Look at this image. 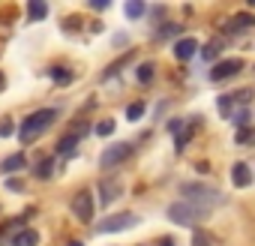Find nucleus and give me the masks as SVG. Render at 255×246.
Segmentation results:
<instances>
[{"label":"nucleus","instance_id":"23","mask_svg":"<svg viewBox=\"0 0 255 246\" xmlns=\"http://www.w3.org/2000/svg\"><path fill=\"white\" fill-rule=\"evenodd\" d=\"M111 132H114V120H111V117H108V120H99V123H96V135L108 138Z\"/></svg>","mask_w":255,"mask_h":246},{"label":"nucleus","instance_id":"4","mask_svg":"<svg viewBox=\"0 0 255 246\" xmlns=\"http://www.w3.org/2000/svg\"><path fill=\"white\" fill-rule=\"evenodd\" d=\"M204 216H207V210H201V207H195V204H189V201H174V204H168V219H171L174 225L192 228V225H198Z\"/></svg>","mask_w":255,"mask_h":246},{"label":"nucleus","instance_id":"1","mask_svg":"<svg viewBox=\"0 0 255 246\" xmlns=\"http://www.w3.org/2000/svg\"><path fill=\"white\" fill-rule=\"evenodd\" d=\"M249 102H252V90L249 87H243V90H234V93H225V96H219V114L222 117H228L237 129H243V126H249L252 123V108H249Z\"/></svg>","mask_w":255,"mask_h":246},{"label":"nucleus","instance_id":"2","mask_svg":"<svg viewBox=\"0 0 255 246\" xmlns=\"http://www.w3.org/2000/svg\"><path fill=\"white\" fill-rule=\"evenodd\" d=\"M57 120V108H42V111H33V114H27L24 120H21V129H18V138L24 141V144H30V141H36L51 123Z\"/></svg>","mask_w":255,"mask_h":246},{"label":"nucleus","instance_id":"27","mask_svg":"<svg viewBox=\"0 0 255 246\" xmlns=\"http://www.w3.org/2000/svg\"><path fill=\"white\" fill-rule=\"evenodd\" d=\"M192 246H210V240H207V234H201V231H195V237H192Z\"/></svg>","mask_w":255,"mask_h":246},{"label":"nucleus","instance_id":"8","mask_svg":"<svg viewBox=\"0 0 255 246\" xmlns=\"http://www.w3.org/2000/svg\"><path fill=\"white\" fill-rule=\"evenodd\" d=\"M84 132H87V123L84 120H78L75 126L57 141V156H69V153H75V147H78V141L84 138Z\"/></svg>","mask_w":255,"mask_h":246},{"label":"nucleus","instance_id":"11","mask_svg":"<svg viewBox=\"0 0 255 246\" xmlns=\"http://www.w3.org/2000/svg\"><path fill=\"white\" fill-rule=\"evenodd\" d=\"M195 54H198V39L183 36V39L174 42V57H177V60H189V57H195Z\"/></svg>","mask_w":255,"mask_h":246},{"label":"nucleus","instance_id":"20","mask_svg":"<svg viewBox=\"0 0 255 246\" xmlns=\"http://www.w3.org/2000/svg\"><path fill=\"white\" fill-rule=\"evenodd\" d=\"M255 141V129L252 126H243V129H237V135H234V144H252Z\"/></svg>","mask_w":255,"mask_h":246},{"label":"nucleus","instance_id":"14","mask_svg":"<svg viewBox=\"0 0 255 246\" xmlns=\"http://www.w3.org/2000/svg\"><path fill=\"white\" fill-rule=\"evenodd\" d=\"M231 183L234 186H249L252 183V168L246 165V162H234V168H231Z\"/></svg>","mask_w":255,"mask_h":246},{"label":"nucleus","instance_id":"16","mask_svg":"<svg viewBox=\"0 0 255 246\" xmlns=\"http://www.w3.org/2000/svg\"><path fill=\"white\" fill-rule=\"evenodd\" d=\"M24 165H27L24 153H12V156H6L3 162H0V171H3V174H15V171H21Z\"/></svg>","mask_w":255,"mask_h":246},{"label":"nucleus","instance_id":"25","mask_svg":"<svg viewBox=\"0 0 255 246\" xmlns=\"http://www.w3.org/2000/svg\"><path fill=\"white\" fill-rule=\"evenodd\" d=\"M126 117H129V120H141L144 117V102H132L129 108H126Z\"/></svg>","mask_w":255,"mask_h":246},{"label":"nucleus","instance_id":"17","mask_svg":"<svg viewBox=\"0 0 255 246\" xmlns=\"http://www.w3.org/2000/svg\"><path fill=\"white\" fill-rule=\"evenodd\" d=\"M219 54H222V39H213V42H207V45L201 48V57H204L207 63H210V60H216Z\"/></svg>","mask_w":255,"mask_h":246},{"label":"nucleus","instance_id":"19","mask_svg":"<svg viewBox=\"0 0 255 246\" xmlns=\"http://www.w3.org/2000/svg\"><path fill=\"white\" fill-rule=\"evenodd\" d=\"M27 15L30 18H45L48 15V6L42 3V0H30V3H27Z\"/></svg>","mask_w":255,"mask_h":246},{"label":"nucleus","instance_id":"18","mask_svg":"<svg viewBox=\"0 0 255 246\" xmlns=\"http://www.w3.org/2000/svg\"><path fill=\"white\" fill-rule=\"evenodd\" d=\"M153 72H156V69H153V63H138L135 78H138L141 84H150V81H153Z\"/></svg>","mask_w":255,"mask_h":246},{"label":"nucleus","instance_id":"31","mask_svg":"<svg viewBox=\"0 0 255 246\" xmlns=\"http://www.w3.org/2000/svg\"><path fill=\"white\" fill-rule=\"evenodd\" d=\"M162 246H174V243H171V240H168V237H162Z\"/></svg>","mask_w":255,"mask_h":246},{"label":"nucleus","instance_id":"13","mask_svg":"<svg viewBox=\"0 0 255 246\" xmlns=\"http://www.w3.org/2000/svg\"><path fill=\"white\" fill-rule=\"evenodd\" d=\"M252 24H255V15L252 12H237V15L228 18V33H246Z\"/></svg>","mask_w":255,"mask_h":246},{"label":"nucleus","instance_id":"22","mask_svg":"<svg viewBox=\"0 0 255 246\" xmlns=\"http://www.w3.org/2000/svg\"><path fill=\"white\" fill-rule=\"evenodd\" d=\"M51 171H54V159H42L39 168H36V177H39V180H48Z\"/></svg>","mask_w":255,"mask_h":246},{"label":"nucleus","instance_id":"21","mask_svg":"<svg viewBox=\"0 0 255 246\" xmlns=\"http://www.w3.org/2000/svg\"><path fill=\"white\" fill-rule=\"evenodd\" d=\"M126 15H129V18H141L144 15V3H141V0H129V3H126Z\"/></svg>","mask_w":255,"mask_h":246},{"label":"nucleus","instance_id":"6","mask_svg":"<svg viewBox=\"0 0 255 246\" xmlns=\"http://www.w3.org/2000/svg\"><path fill=\"white\" fill-rule=\"evenodd\" d=\"M129 156H132V144L129 141H117V144H108V150H102L99 165L102 168H117L120 162H126Z\"/></svg>","mask_w":255,"mask_h":246},{"label":"nucleus","instance_id":"26","mask_svg":"<svg viewBox=\"0 0 255 246\" xmlns=\"http://www.w3.org/2000/svg\"><path fill=\"white\" fill-rule=\"evenodd\" d=\"M12 132H15L12 120H0V138H6V135H12Z\"/></svg>","mask_w":255,"mask_h":246},{"label":"nucleus","instance_id":"5","mask_svg":"<svg viewBox=\"0 0 255 246\" xmlns=\"http://www.w3.org/2000/svg\"><path fill=\"white\" fill-rule=\"evenodd\" d=\"M132 225H138L135 213H114V216H105L102 222H96V231L99 234H117V231H126Z\"/></svg>","mask_w":255,"mask_h":246},{"label":"nucleus","instance_id":"28","mask_svg":"<svg viewBox=\"0 0 255 246\" xmlns=\"http://www.w3.org/2000/svg\"><path fill=\"white\" fill-rule=\"evenodd\" d=\"M6 189H9V192H12V189L18 192V189H21V180H12V177H9V180H6Z\"/></svg>","mask_w":255,"mask_h":246},{"label":"nucleus","instance_id":"30","mask_svg":"<svg viewBox=\"0 0 255 246\" xmlns=\"http://www.w3.org/2000/svg\"><path fill=\"white\" fill-rule=\"evenodd\" d=\"M3 87H6V75H3V72H0V90H3Z\"/></svg>","mask_w":255,"mask_h":246},{"label":"nucleus","instance_id":"10","mask_svg":"<svg viewBox=\"0 0 255 246\" xmlns=\"http://www.w3.org/2000/svg\"><path fill=\"white\" fill-rule=\"evenodd\" d=\"M198 126H201V120H198V117H189V120L183 123V129L177 132V138H174V147H177V150H186L189 141H192V135L198 132Z\"/></svg>","mask_w":255,"mask_h":246},{"label":"nucleus","instance_id":"24","mask_svg":"<svg viewBox=\"0 0 255 246\" xmlns=\"http://www.w3.org/2000/svg\"><path fill=\"white\" fill-rule=\"evenodd\" d=\"M51 81H57V84H69V81H72V72L57 66V69H51Z\"/></svg>","mask_w":255,"mask_h":246},{"label":"nucleus","instance_id":"15","mask_svg":"<svg viewBox=\"0 0 255 246\" xmlns=\"http://www.w3.org/2000/svg\"><path fill=\"white\" fill-rule=\"evenodd\" d=\"M9 243H12V246H36V243H39V234H36L33 228H21V231H15V234L9 237Z\"/></svg>","mask_w":255,"mask_h":246},{"label":"nucleus","instance_id":"29","mask_svg":"<svg viewBox=\"0 0 255 246\" xmlns=\"http://www.w3.org/2000/svg\"><path fill=\"white\" fill-rule=\"evenodd\" d=\"M90 6H93V9H105V6H108V0H93Z\"/></svg>","mask_w":255,"mask_h":246},{"label":"nucleus","instance_id":"32","mask_svg":"<svg viewBox=\"0 0 255 246\" xmlns=\"http://www.w3.org/2000/svg\"><path fill=\"white\" fill-rule=\"evenodd\" d=\"M66 246H84V243H78V240H72V243H66Z\"/></svg>","mask_w":255,"mask_h":246},{"label":"nucleus","instance_id":"3","mask_svg":"<svg viewBox=\"0 0 255 246\" xmlns=\"http://www.w3.org/2000/svg\"><path fill=\"white\" fill-rule=\"evenodd\" d=\"M180 192H183V201L201 207V210H210L216 204H222V192L213 189V186H204V183H180Z\"/></svg>","mask_w":255,"mask_h":246},{"label":"nucleus","instance_id":"7","mask_svg":"<svg viewBox=\"0 0 255 246\" xmlns=\"http://www.w3.org/2000/svg\"><path fill=\"white\" fill-rule=\"evenodd\" d=\"M72 216L75 219H81V222H93V210H96V204H93V192L90 189H78L75 195H72Z\"/></svg>","mask_w":255,"mask_h":246},{"label":"nucleus","instance_id":"9","mask_svg":"<svg viewBox=\"0 0 255 246\" xmlns=\"http://www.w3.org/2000/svg\"><path fill=\"white\" fill-rule=\"evenodd\" d=\"M240 69H243V60H240V57L219 60V63H213V69H210V81H225V78H234Z\"/></svg>","mask_w":255,"mask_h":246},{"label":"nucleus","instance_id":"12","mask_svg":"<svg viewBox=\"0 0 255 246\" xmlns=\"http://www.w3.org/2000/svg\"><path fill=\"white\" fill-rule=\"evenodd\" d=\"M99 189H102V204L108 207V204H114V201L120 198V189H123V183H120L117 177H111V180H102V183H99Z\"/></svg>","mask_w":255,"mask_h":246}]
</instances>
